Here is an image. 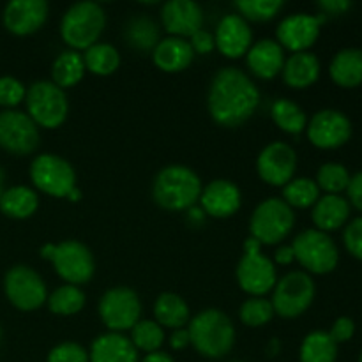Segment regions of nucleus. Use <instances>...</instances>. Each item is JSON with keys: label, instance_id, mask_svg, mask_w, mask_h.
I'll use <instances>...</instances> for the list:
<instances>
[{"label": "nucleus", "instance_id": "f257e3e1", "mask_svg": "<svg viewBox=\"0 0 362 362\" xmlns=\"http://www.w3.org/2000/svg\"><path fill=\"white\" fill-rule=\"evenodd\" d=\"M260 105V90L244 71L221 67L209 87L207 106L212 120L223 127H239Z\"/></svg>", "mask_w": 362, "mask_h": 362}, {"label": "nucleus", "instance_id": "f03ea898", "mask_svg": "<svg viewBox=\"0 0 362 362\" xmlns=\"http://www.w3.org/2000/svg\"><path fill=\"white\" fill-rule=\"evenodd\" d=\"M187 332L194 350L207 359H221L235 345L233 322L218 308H207L194 315L187 324Z\"/></svg>", "mask_w": 362, "mask_h": 362}, {"label": "nucleus", "instance_id": "7ed1b4c3", "mask_svg": "<svg viewBox=\"0 0 362 362\" xmlns=\"http://www.w3.org/2000/svg\"><path fill=\"white\" fill-rule=\"evenodd\" d=\"M202 189L204 186L194 170L184 165H168L156 175L152 198L165 211H189L200 200Z\"/></svg>", "mask_w": 362, "mask_h": 362}, {"label": "nucleus", "instance_id": "20e7f679", "mask_svg": "<svg viewBox=\"0 0 362 362\" xmlns=\"http://www.w3.org/2000/svg\"><path fill=\"white\" fill-rule=\"evenodd\" d=\"M105 25L106 14L99 4L76 2L60 20V37L74 52H85L99 42Z\"/></svg>", "mask_w": 362, "mask_h": 362}, {"label": "nucleus", "instance_id": "39448f33", "mask_svg": "<svg viewBox=\"0 0 362 362\" xmlns=\"http://www.w3.org/2000/svg\"><path fill=\"white\" fill-rule=\"evenodd\" d=\"M41 257L52 262L57 274L67 285H85L95 272L94 255L80 240L69 239L60 244H45L41 247Z\"/></svg>", "mask_w": 362, "mask_h": 362}, {"label": "nucleus", "instance_id": "423d86ee", "mask_svg": "<svg viewBox=\"0 0 362 362\" xmlns=\"http://www.w3.org/2000/svg\"><path fill=\"white\" fill-rule=\"evenodd\" d=\"M27 115L37 127L57 129L62 126L69 113V101L64 88L57 87L52 80L34 81L25 94Z\"/></svg>", "mask_w": 362, "mask_h": 362}, {"label": "nucleus", "instance_id": "0eeeda50", "mask_svg": "<svg viewBox=\"0 0 362 362\" xmlns=\"http://www.w3.org/2000/svg\"><path fill=\"white\" fill-rule=\"evenodd\" d=\"M237 283L251 297H264L278 283V272L271 258L262 253V244L253 237L244 243V253L237 264Z\"/></svg>", "mask_w": 362, "mask_h": 362}, {"label": "nucleus", "instance_id": "6e6552de", "mask_svg": "<svg viewBox=\"0 0 362 362\" xmlns=\"http://www.w3.org/2000/svg\"><path fill=\"white\" fill-rule=\"evenodd\" d=\"M296 226V212L283 198L272 197L260 202L250 219V232L255 240L267 246L281 243Z\"/></svg>", "mask_w": 362, "mask_h": 362}, {"label": "nucleus", "instance_id": "1a4fd4ad", "mask_svg": "<svg viewBox=\"0 0 362 362\" xmlns=\"http://www.w3.org/2000/svg\"><path fill=\"white\" fill-rule=\"evenodd\" d=\"M296 260L311 274H329L338 267L339 251L329 233L317 228L300 232L292 243Z\"/></svg>", "mask_w": 362, "mask_h": 362}, {"label": "nucleus", "instance_id": "9d476101", "mask_svg": "<svg viewBox=\"0 0 362 362\" xmlns=\"http://www.w3.org/2000/svg\"><path fill=\"white\" fill-rule=\"evenodd\" d=\"M315 281L304 271H293L278 279L272 288V308L281 318H297L306 313L315 300Z\"/></svg>", "mask_w": 362, "mask_h": 362}, {"label": "nucleus", "instance_id": "9b49d317", "mask_svg": "<svg viewBox=\"0 0 362 362\" xmlns=\"http://www.w3.org/2000/svg\"><path fill=\"white\" fill-rule=\"evenodd\" d=\"M99 318L108 332L131 331L140 322L141 303L134 290L127 286H113L99 299Z\"/></svg>", "mask_w": 362, "mask_h": 362}, {"label": "nucleus", "instance_id": "f8f14e48", "mask_svg": "<svg viewBox=\"0 0 362 362\" xmlns=\"http://www.w3.org/2000/svg\"><path fill=\"white\" fill-rule=\"evenodd\" d=\"M30 180L39 191L55 198H67L76 187V172L57 154H39L30 163Z\"/></svg>", "mask_w": 362, "mask_h": 362}, {"label": "nucleus", "instance_id": "ddd939ff", "mask_svg": "<svg viewBox=\"0 0 362 362\" xmlns=\"http://www.w3.org/2000/svg\"><path fill=\"white\" fill-rule=\"evenodd\" d=\"M4 292L20 311L39 310L48 300V288L41 276L28 265H14L6 272Z\"/></svg>", "mask_w": 362, "mask_h": 362}, {"label": "nucleus", "instance_id": "4468645a", "mask_svg": "<svg viewBox=\"0 0 362 362\" xmlns=\"http://www.w3.org/2000/svg\"><path fill=\"white\" fill-rule=\"evenodd\" d=\"M41 134L34 120L20 110L0 112V147L16 156L32 154L39 147Z\"/></svg>", "mask_w": 362, "mask_h": 362}, {"label": "nucleus", "instance_id": "2eb2a0df", "mask_svg": "<svg viewBox=\"0 0 362 362\" xmlns=\"http://www.w3.org/2000/svg\"><path fill=\"white\" fill-rule=\"evenodd\" d=\"M327 16L324 14H306L297 13L283 18L276 28V41L283 49H290L292 53L308 52L317 42L320 35V28Z\"/></svg>", "mask_w": 362, "mask_h": 362}, {"label": "nucleus", "instance_id": "dca6fc26", "mask_svg": "<svg viewBox=\"0 0 362 362\" xmlns=\"http://www.w3.org/2000/svg\"><path fill=\"white\" fill-rule=\"evenodd\" d=\"M306 133L315 147L331 151V148L341 147L350 140L352 122L339 110L325 108L311 117L306 126Z\"/></svg>", "mask_w": 362, "mask_h": 362}, {"label": "nucleus", "instance_id": "f3484780", "mask_svg": "<svg viewBox=\"0 0 362 362\" xmlns=\"http://www.w3.org/2000/svg\"><path fill=\"white\" fill-rule=\"evenodd\" d=\"M297 170V154L285 141L265 145L257 159V172L265 184L283 187L293 179Z\"/></svg>", "mask_w": 362, "mask_h": 362}, {"label": "nucleus", "instance_id": "a211bd4d", "mask_svg": "<svg viewBox=\"0 0 362 362\" xmlns=\"http://www.w3.org/2000/svg\"><path fill=\"white\" fill-rule=\"evenodd\" d=\"M48 11L45 0H11L2 14L4 27L14 35H30L46 23Z\"/></svg>", "mask_w": 362, "mask_h": 362}, {"label": "nucleus", "instance_id": "6ab92c4d", "mask_svg": "<svg viewBox=\"0 0 362 362\" xmlns=\"http://www.w3.org/2000/svg\"><path fill=\"white\" fill-rule=\"evenodd\" d=\"M161 21L173 37H191L204 25V11L193 0H170L161 7Z\"/></svg>", "mask_w": 362, "mask_h": 362}, {"label": "nucleus", "instance_id": "aec40b11", "mask_svg": "<svg viewBox=\"0 0 362 362\" xmlns=\"http://www.w3.org/2000/svg\"><path fill=\"white\" fill-rule=\"evenodd\" d=\"M216 48L228 59L246 57L253 46V30L240 14H226L214 34Z\"/></svg>", "mask_w": 362, "mask_h": 362}, {"label": "nucleus", "instance_id": "412c9836", "mask_svg": "<svg viewBox=\"0 0 362 362\" xmlns=\"http://www.w3.org/2000/svg\"><path fill=\"white\" fill-rule=\"evenodd\" d=\"M200 209L205 216L225 219L235 214L243 204V194L237 184L226 179H216L202 189Z\"/></svg>", "mask_w": 362, "mask_h": 362}, {"label": "nucleus", "instance_id": "4be33fe9", "mask_svg": "<svg viewBox=\"0 0 362 362\" xmlns=\"http://www.w3.org/2000/svg\"><path fill=\"white\" fill-rule=\"evenodd\" d=\"M285 49L276 39H260L253 42L246 53V64L251 73L260 80H272L285 66Z\"/></svg>", "mask_w": 362, "mask_h": 362}, {"label": "nucleus", "instance_id": "5701e85b", "mask_svg": "<svg viewBox=\"0 0 362 362\" xmlns=\"http://www.w3.org/2000/svg\"><path fill=\"white\" fill-rule=\"evenodd\" d=\"M88 362H140L129 338L119 332H105L92 341Z\"/></svg>", "mask_w": 362, "mask_h": 362}, {"label": "nucleus", "instance_id": "b1692460", "mask_svg": "<svg viewBox=\"0 0 362 362\" xmlns=\"http://www.w3.org/2000/svg\"><path fill=\"white\" fill-rule=\"evenodd\" d=\"M193 59L194 52L189 41L173 35L159 39L156 48L152 49V60L165 73H180L191 66Z\"/></svg>", "mask_w": 362, "mask_h": 362}, {"label": "nucleus", "instance_id": "393cba45", "mask_svg": "<svg viewBox=\"0 0 362 362\" xmlns=\"http://www.w3.org/2000/svg\"><path fill=\"white\" fill-rule=\"evenodd\" d=\"M281 76L290 88L311 87L320 76V60L311 52L292 53L285 60Z\"/></svg>", "mask_w": 362, "mask_h": 362}, {"label": "nucleus", "instance_id": "a878e982", "mask_svg": "<svg viewBox=\"0 0 362 362\" xmlns=\"http://www.w3.org/2000/svg\"><path fill=\"white\" fill-rule=\"evenodd\" d=\"M350 216V204L341 194H324L313 205L311 219L320 232H334L341 228Z\"/></svg>", "mask_w": 362, "mask_h": 362}, {"label": "nucleus", "instance_id": "bb28decb", "mask_svg": "<svg viewBox=\"0 0 362 362\" xmlns=\"http://www.w3.org/2000/svg\"><path fill=\"white\" fill-rule=\"evenodd\" d=\"M329 74L339 87H359L362 85V49L345 48L336 53L329 66Z\"/></svg>", "mask_w": 362, "mask_h": 362}, {"label": "nucleus", "instance_id": "cd10ccee", "mask_svg": "<svg viewBox=\"0 0 362 362\" xmlns=\"http://www.w3.org/2000/svg\"><path fill=\"white\" fill-rule=\"evenodd\" d=\"M154 318L163 329H184L191 320L189 306L179 293L163 292L154 303Z\"/></svg>", "mask_w": 362, "mask_h": 362}, {"label": "nucleus", "instance_id": "c85d7f7f", "mask_svg": "<svg viewBox=\"0 0 362 362\" xmlns=\"http://www.w3.org/2000/svg\"><path fill=\"white\" fill-rule=\"evenodd\" d=\"M39 209V197L27 186H13L0 197V211L7 218L27 219Z\"/></svg>", "mask_w": 362, "mask_h": 362}, {"label": "nucleus", "instance_id": "c756f323", "mask_svg": "<svg viewBox=\"0 0 362 362\" xmlns=\"http://www.w3.org/2000/svg\"><path fill=\"white\" fill-rule=\"evenodd\" d=\"M83 55L74 49L59 53L52 66V81L60 88H71L80 83L85 76Z\"/></svg>", "mask_w": 362, "mask_h": 362}, {"label": "nucleus", "instance_id": "7c9ffc66", "mask_svg": "<svg viewBox=\"0 0 362 362\" xmlns=\"http://www.w3.org/2000/svg\"><path fill=\"white\" fill-rule=\"evenodd\" d=\"M338 345L325 331H313L303 339L299 349L300 362H336Z\"/></svg>", "mask_w": 362, "mask_h": 362}, {"label": "nucleus", "instance_id": "2f4dec72", "mask_svg": "<svg viewBox=\"0 0 362 362\" xmlns=\"http://www.w3.org/2000/svg\"><path fill=\"white\" fill-rule=\"evenodd\" d=\"M271 117L279 129L285 131V133L288 134H293V136H297V134L306 131V126H308L306 113H304V110L300 108L297 103L290 101V99L283 98L272 103Z\"/></svg>", "mask_w": 362, "mask_h": 362}, {"label": "nucleus", "instance_id": "473e14b6", "mask_svg": "<svg viewBox=\"0 0 362 362\" xmlns=\"http://www.w3.org/2000/svg\"><path fill=\"white\" fill-rule=\"evenodd\" d=\"M85 69L98 76H110L120 66V53L108 42H95L83 53Z\"/></svg>", "mask_w": 362, "mask_h": 362}, {"label": "nucleus", "instance_id": "72a5a7b5", "mask_svg": "<svg viewBox=\"0 0 362 362\" xmlns=\"http://www.w3.org/2000/svg\"><path fill=\"white\" fill-rule=\"evenodd\" d=\"M48 308L53 315L59 317H73L85 308L87 297L80 286L62 285L48 296Z\"/></svg>", "mask_w": 362, "mask_h": 362}, {"label": "nucleus", "instance_id": "f704fd0d", "mask_svg": "<svg viewBox=\"0 0 362 362\" xmlns=\"http://www.w3.org/2000/svg\"><path fill=\"white\" fill-rule=\"evenodd\" d=\"M320 198V189L317 182L308 177L292 179L286 186H283V202L292 209L313 207Z\"/></svg>", "mask_w": 362, "mask_h": 362}, {"label": "nucleus", "instance_id": "c9c22d12", "mask_svg": "<svg viewBox=\"0 0 362 362\" xmlns=\"http://www.w3.org/2000/svg\"><path fill=\"white\" fill-rule=\"evenodd\" d=\"M126 39L129 46L141 49V52H148L154 49L156 45L159 42V27L154 20L140 16L133 18L126 27Z\"/></svg>", "mask_w": 362, "mask_h": 362}, {"label": "nucleus", "instance_id": "e433bc0d", "mask_svg": "<svg viewBox=\"0 0 362 362\" xmlns=\"http://www.w3.org/2000/svg\"><path fill=\"white\" fill-rule=\"evenodd\" d=\"M129 339L138 352H159L165 343V329L156 320H140L131 329Z\"/></svg>", "mask_w": 362, "mask_h": 362}, {"label": "nucleus", "instance_id": "4c0bfd02", "mask_svg": "<svg viewBox=\"0 0 362 362\" xmlns=\"http://www.w3.org/2000/svg\"><path fill=\"white\" fill-rule=\"evenodd\" d=\"M317 186L327 194H339L346 191L350 182V173L341 163H325L317 172Z\"/></svg>", "mask_w": 362, "mask_h": 362}, {"label": "nucleus", "instance_id": "58836bf2", "mask_svg": "<svg viewBox=\"0 0 362 362\" xmlns=\"http://www.w3.org/2000/svg\"><path fill=\"white\" fill-rule=\"evenodd\" d=\"M274 308L272 303L265 297H250L244 300L243 306L239 310V318L244 325L247 327H262V325L269 324L274 317Z\"/></svg>", "mask_w": 362, "mask_h": 362}, {"label": "nucleus", "instance_id": "ea45409f", "mask_svg": "<svg viewBox=\"0 0 362 362\" xmlns=\"http://www.w3.org/2000/svg\"><path fill=\"white\" fill-rule=\"evenodd\" d=\"M237 11L240 16L250 23V21H269L278 16L279 11L283 9L281 0H240L235 2Z\"/></svg>", "mask_w": 362, "mask_h": 362}, {"label": "nucleus", "instance_id": "a19ab883", "mask_svg": "<svg viewBox=\"0 0 362 362\" xmlns=\"http://www.w3.org/2000/svg\"><path fill=\"white\" fill-rule=\"evenodd\" d=\"M46 362H88V350H85L80 343H60L49 350Z\"/></svg>", "mask_w": 362, "mask_h": 362}, {"label": "nucleus", "instance_id": "79ce46f5", "mask_svg": "<svg viewBox=\"0 0 362 362\" xmlns=\"http://www.w3.org/2000/svg\"><path fill=\"white\" fill-rule=\"evenodd\" d=\"M25 85L13 76L0 78V106L13 110L25 99Z\"/></svg>", "mask_w": 362, "mask_h": 362}, {"label": "nucleus", "instance_id": "37998d69", "mask_svg": "<svg viewBox=\"0 0 362 362\" xmlns=\"http://www.w3.org/2000/svg\"><path fill=\"white\" fill-rule=\"evenodd\" d=\"M343 243H345L346 251L357 260H362V216L352 219L349 225L345 226L343 232Z\"/></svg>", "mask_w": 362, "mask_h": 362}, {"label": "nucleus", "instance_id": "c03bdc74", "mask_svg": "<svg viewBox=\"0 0 362 362\" xmlns=\"http://www.w3.org/2000/svg\"><path fill=\"white\" fill-rule=\"evenodd\" d=\"M354 334H356V324H354L352 318L349 317H339L338 320L332 324L331 331H329V336L334 339L336 345L350 341V339L354 338Z\"/></svg>", "mask_w": 362, "mask_h": 362}, {"label": "nucleus", "instance_id": "a18cd8bd", "mask_svg": "<svg viewBox=\"0 0 362 362\" xmlns=\"http://www.w3.org/2000/svg\"><path fill=\"white\" fill-rule=\"evenodd\" d=\"M189 45L193 48L194 53H200V55H205V53H211L212 49L216 48V41H214V34H211L209 30H200L197 34H193L189 37Z\"/></svg>", "mask_w": 362, "mask_h": 362}, {"label": "nucleus", "instance_id": "49530a36", "mask_svg": "<svg viewBox=\"0 0 362 362\" xmlns=\"http://www.w3.org/2000/svg\"><path fill=\"white\" fill-rule=\"evenodd\" d=\"M346 193H349V204H352L357 211L362 212V170L350 177Z\"/></svg>", "mask_w": 362, "mask_h": 362}, {"label": "nucleus", "instance_id": "de8ad7c7", "mask_svg": "<svg viewBox=\"0 0 362 362\" xmlns=\"http://www.w3.org/2000/svg\"><path fill=\"white\" fill-rule=\"evenodd\" d=\"M318 7L322 9L324 16H336V14H343L352 7L350 0H320Z\"/></svg>", "mask_w": 362, "mask_h": 362}, {"label": "nucleus", "instance_id": "09e8293b", "mask_svg": "<svg viewBox=\"0 0 362 362\" xmlns=\"http://www.w3.org/2000/svg\"><path fill=\"white\" fill-rule=\"evenodd\" d=\"M168 343L173 350H184L186 346H189L191 339H189V332H187V327L175 329V331L172 332V336H170Z\"/></svg>", "mask_w": 362, "mask_h": 362}, {"label": "nucleus", "instance_id": "8fccbe9b", "mask_svg": "<svg viewBox=\"0 0 362 362\" xmlns=\"http://www.w3.org/2000/svg\"><path fill=\"white\" fill-rule=\"evenodd\" d=\"M296 260L292 246H279L274 253V262L279 265H290Z\"/></svg>", "mask_w": 362, "mask_h": 362}, {"label": "nucleus", "instance_id": "3c124183", "mask_svg": "<svg viewBox=\"0 0 362 362\" xmlns=\"http://www.w3.org/2000/svg\"><path fill=\"white\" fill-rule=\"evenodd\" d=\"M140 362H175L173 361V357L170 356V354L166 352H154V354H147V356L144 357Z\"/></svg>", "mask_w": 362, "mask_h": 362}, {"label": "nucleus", "instance_id": "603ef678", "mask_svg": "<svg viewBox=\"0 0 362 362\" xmlns=\"http://www.w3.org/2000/svg\"><path fill=\"white\" fill-rule=\"evenodd\" d=\"M187 219H189L191 223H194V225H202L205 219V212L194 205V207H191L189 211H187Z\"/></svg>", "mask_w": 362, "mask_h": 362}, {"label": "nucleus", "instance_id": "864d4df0", "mask_svg": "<svg viewBox=\"0 0 362 362\" xmlns=\"http://www.w3.org/2000/svg\"><path fill=\"white\" fill-rule=\"evenodd\" d=\"M279 350H281V343H279L278 338H272L271 343L267 345L269 356H276V354H279Z\"/></svg>", "mask_w": 362, "mask_h": 362}, {"label": "nucleus", "instance_id": "5fc2aeb1", "mask_svg": "<svg viewBox=\"0 0 362 362\" xmlns=\"http://www.w3.org/2000/svg\"><path fill=\"white\" fill-rule=\"evenodd\" d=\"M67 200H69V202H80L81 200V191L78 189V186L74 187V189L71 191L69 194H67Z\"/></svg>", "mask_w": 362, "mask_h": 362}, {"label": "nucleus", "instance_id": "6e6d98bb", "mask_svg": "<svg viewBox=\"0 0 362 362\" xmlns=\"http://www.w3.org/2000/svg\"><path fill=\"white\" fill-rule=\"evenodd\" d=\"M4 180H6V175H4V172H2V168H0V197H2L4 194Z\"/></svg>", "mask_w": 362, "mask_h": 362}, {"label": "nucleus", "instance_id": "4d7b16f0", "mask_svg": "<svg viewBox=\"0 0 362 362\" xmlns=\"http://www.w3.org/2000/svg\"><path fill=\"white\" fill-rule=\"evenodd\" d=\"M0 341H2V329H0Z\"/></svg>", "mask_w": 362, "mask_h": 362}, {"label": "nucleus", "instance_id": "13d9d810", "mask_svg": "<svg viewBox=\"0 0 362 362\" xmlns=\"http://www.w3.org/2000/svg\"><path fill=\"white\" fill-rule=\"evenodd\" d=\"M359 362H362V352H361V356H359Z\"/></svg>", "mask_w": 362, "mask_h": 362}, {"label": "nucleus", "instance_id": "bf43d9fd", "mask_svg": "<svg viewBox=\"0 0 362 362\" xmlns=\"http://www.w3.org/2000/svg\"><path fill=\"white\" fill-rule=\"evenodd\" d=\"M230 362H244V361H230Z\"/></svg>", "mask_w": 362, "mask_h": 362}]
</instances>
